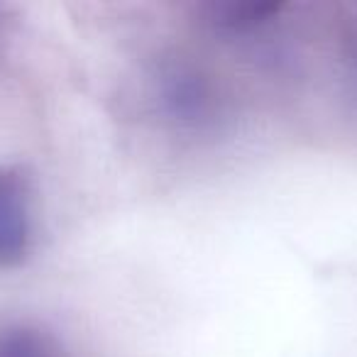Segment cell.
<instances>
[{"instance_id":"7a4b0ae2","label":"cell","mask_w":357,"mask_h":357,"mask_svg":"<svg viewBox=\"0 0 357 357\" xmlns=\"http://www.w3.org/2000/svg\"><path fill=\"white\" fill-rule=\"evenodd\" d=\"M0 357H61L50 333L32 326L0 328Z\"/></svg>"},{"instance_id":"6da1fadb","label":"cell","mask_w":357,"mask_h":357,"mask_svg":"<svg viewBox=\"0 0 357 357\" xmlns=\"http://www.w3.org/2000/svg\"><path fill=\"white\" fill-rule=\"evenodd\" d=\"M32 184L22 169L0 167V269H10L30 255Z\"/></svg>"}]
</instances>
